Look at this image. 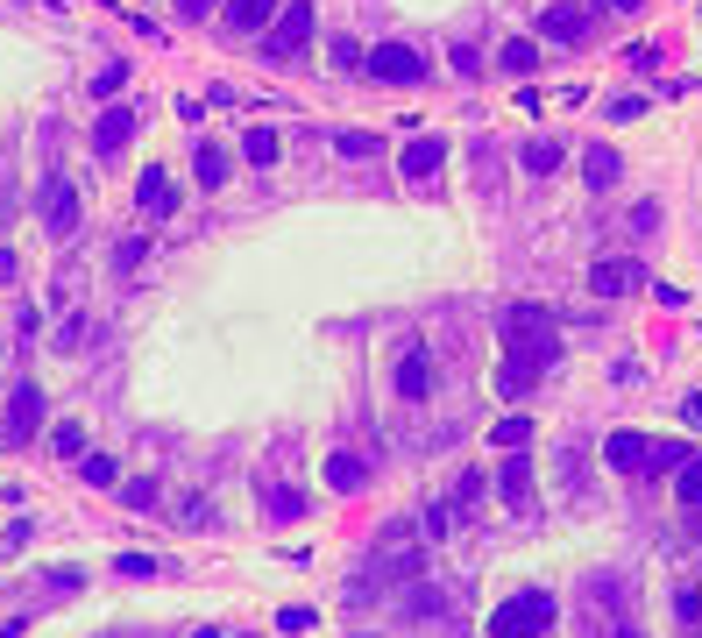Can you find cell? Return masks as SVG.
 I'll use <instances>...</instances> for the list:
<instances>
[{
    "label": "cell",
    "instance_id": "cell-1",
    "mask_svg": "<svg viewBox=\"0 0 702 638\" xmlns=\"http://www.w3.org/2000/svg\"><path fill=\"white\" fill-rule=\"evenodd\" d=\"M554 596L546 589H518V596H504L497 610H490V638H546L554 631Z\"/></svg>",
    "mask_w": 702,
    "mask_h": 638
},
{
    "label": "cell",
    "instance_id": "cell-2",
    "mask_svg": "<svg viewBox=\"0 0 702 638\" xmlns=\"http://www.w3.org/2000/svg\"><path fill=\"white\" fill-rule=\"evenodd\" d=\"M561 362V341H532V348H504V369H497V390L504 397H525L546 369Z\"/></svg>",
    "mask_w": 702,
    "mask_h": 638
},
{
    "label": "cell",
    "instance_id": "cell-3",
    "mask_svg": "<svg viewBox=\"0 0 702 638\" xmlns=\"http://www.w3.org/2000/svg\"><path fill=\"white\" fill-rule=\"evenodd\" d=\"M497 334H504V348L561 341V334H554V312H546V305H532V298H518V305H504V312H497Z\"/></svg>",
    "mask_w": 702,
    "mask_h": 638
},
{
    "label": "cell",
    "instance_id": "cell-4",
    "mask_svg": "<svg viewBox=\"0 0 702 638\" xmlns=\"http://www.w3.org/2000/svg\"><path fill=\"white\" fill-rule=\"evenodd\" d=\"M362 71L383 78V86H419V78H426V57H419L412 43H376V50L362 57Z\"/></svg>",
    "mask_w": 702,
    "mask_h": 638
},
{
    "label": "cell",
    "instance_id": "cell-5",
    "mask_svg": "<svg viewBox=\"0 0 702 638\" xmlns=\"http://www.w3.org/2000/svg\"><path fill=\"white\" fill-rule=\"evenodd\" d=\"M390 383H398L405 405H426V397H433V348H426V341H405V348H398V369H390Z\"/></svg>",
    "mask_w": 702,
    "mask_h": 638
},
{
    "label": "cell",
    "instance_id": "cell-6",
    "mask_svg": "<svg viewBox=\"0 0 702 638\" xmlns=\"http://www.w3.org/2000/svg\"><path fill=\"white\" fill-rule=\"evenodd\" d=\"M312 43V0H284V15L270 22V57L284 64V57H298Z\"/></svg>",
    "mask_w": 702,
    "mask_h": 638
},
{
    "label": "cell",
    "instance_id": "cell-7",
    "mask_svg": "<svg viewBox=\"0 0 702 638\" xmlns=\"http://www.w3.org/2000/svg\"><path fill=\"white\" fill-rule=\"evenodd\" d=\"M36 433H43V390L22 383V390L8 397V447H29Z\"/></svg>",
    "mask_w": 702,
    "mask_h": 638
},
{
    "label": "cell",
    "instance_id": "cell-8",
    "mask_svg": "<svg viewBox=\"0 0 702 638\" xmlns=\"http://www.w3.org/2000/svg\"><path fill=\"white\" fill-rule=\"evenodd\" d=\"M43 227L57 234V242H64V234H78V192H71V178H50L43 185Z\"/></svg>",
    "mask_w": 702,
    "mask_h": 638
},
{
    "label": "cell",
    "instance_id": "cell-9",
    "mask_svg": "<svg viewBox=\"0 0 702 638\" xmlns=\"http://www.w3.org/2000/svg\"><path fill=\"white\" fill-rule=\"evenodd\" d=\"M639 284H646V270L624 263V256H603V263L589 270V291H596V298H624V291H639Z\"/></svg>",
    "mask_w": 702,
    "mask_h": 638
},
{
    "label": "cell",
    "instance_id": "cell-10",
    "mask_svg": "<svg viewBox=\"0 0 702 638\" xmlns=\"http://www.w3.org/2000/svg\"><path fill=\"white\" fill-rule=\"evenodd\" d=\"M497 497H504L511 511H532V461H525V454H504V468H497Z\"/></svg>",
    "mask_w": 702,
    "mask_h": 638
},
{
    "label": "cell",
    "instance_id": "cell-11",
    "mask_svg": "<svg viewBox=\"0 0 702 638\" xmlns=\"http://www.w3.org/2000/svg\"><path fill=\"white\" fill-rule=\"evenodd\" d=\"M440 164H447V142H440V135H419V142H412V149L398 156V171H405L412 185H426V178H433Z\"/></svg>",
    "mask_w": 702,
    "mask_h": 638
},
{
    "label": "cell",
    "instance_id": "cell-12",
    "mask_svg": "<svg viewBox=\"0 0 702 638\" xmlns=\"http://www.w3.org/2000/svg\"><path fill=\"white\" fill-rule=\"evenodd\" d=\"M646 454H653L646 433H610V440H603V461L624 468V475H646Z\"/></svg>",
    "mask_w": 702,
    "mask_h": 638
},
{
    "label": "cell",
    "instance_id": "cell-13",
    "mask_svg": "<svg viewBox=\"0 0 702 638\" xmlns=\"http://www.w3.org/2000/svg\"><path fill=\"white\" fill-rule=\"evenodd\" d=\"M582 178H589V192H610L617 185V149H582Z\"/></svg>",
    "mask_w": 702,
    "mask_h": 638
},
{
    "label": "cell",
    "instance_id": "cell-14",
    "mask_svg": "<svg viewBox=\"0 0 702 638\" xmlns=\"http://www.w3.org/2000/svg\"><path fill=\"white\" fill-rule=\"evenodd\" d=\"M128 135H135V114H128V107H114V114H100V128H93V149H107V156H114Z\"/></svg>",
    "mask_w": 702,
    "mask_h": 638
},
{
    "label": "cell",
    "instance_id": "cell-15",
    "mask_svg": "<svg viewBox=\"0 0 702 638\" xmlns=\"http://www.w3.org/2000/svg\"><path fill=\"white\" fill-rule=\"evenodd\" d=\"M135 206H142V213H164V206H178L171 178H164V171H142V185H135Z\"/></svg>",
    "mask_w": 702,
    "mask_h": 638
},
{
    "label": "cell",
    "instance_id": "cell-16",
    "mask_svg": "<svg viewBox=\"0 0 702 638\" xmlns=\"http://www.w3.org/2000/svg\"><path fill=\"white\" fill-rule=\"evenodd\" d=\"M362 483H369V468H362L355 454H334V461H327V490H341V497H355Z\"/></svg>",
    "mask_w": 702,
    "mask_h": 638
},
{
    "label": "cell",
    "instance_id": "cell-17",
    "mask_svg": "<svg viewBox=\"0 0 702 638\" xmlns=\"http://www.w3.org/2000/svg\"><path fill=\"white\" fill-rule=\"evenodd\" d=\"M192 171H199V185H206V192H220V185H227V149H220V142H199Z\"/></svg>",
    "mask_w": 702,
    "mask_h": 638
},
{
    "label": "cell",
    "instance_id": "cell-18",
    "mask_svg": "<svg viewBox=\"0 0 702 638\" xmlns=\"http://www.w3.org/2000/svg\"><path fill=\"white\" fill-rule=\"evenodd\" d=\"M539 29L554 36V43H575V36L589 29V15H582V8H546V15H539Z\"/></svg>",
    "mask_w": 702,
    "mask_h": 638
},
{
    "label": "cell",
    "instance_id": "cell-19",
    "mask_svg": "<svg viewBox=\"0 0 702 638\" xmlns=\"http://www.w3.org/2000/svg\"><path fill=\"white\" fill-rule=\"evenodd\" d=\"M674 497H681V511H702V454H688L674 468Z\"/></svg>",
    "mask_w": 702,
    "mask_h": 638
},
{
    "label": "cell",
    "instance_id": "cell-20",
    "mask_svg": "<svg viewBox=\"0 0 702 638\" xmlns=\"http://www.w3.org/2000/svg\"><path fill=\"white\" fill-rule=\"evenodd\" d=\"M497 64H504L511 78H532V71H539V43H525V36H511V43L497 50Z\"/></svg>",
    "mask_w": 702,
    "mask_h": 638
},
{
    "label": "cell",
    "instance_id": "cell-21",
    "mask_svg": "<svg viewBox=\"0 0 702 638\" xmlns=\"http://www.w3.org/2000/svg\"><path fill=\"white\" fill-rule=\"evenodd\" d=\"M277 8H284V0H234V8H227V22H234V29H263Z\"/></svg>",
    "mask_w": 702,
    "mask_h": 638
},
{
    "label": "cell",
    "instance_id": "cell-22",
    "mask_svg": "<svg viewBox=\"0 0 702 638\" xmlns=\"http://www.w3.org/2000/svg\"><path fill=\"white\" fill-rule=\"evenodd\" d=\"M561 156H568L561 142H546V135H539V142H525V171L546 178V171H561Z\"/></svg>",
    "mask_w": 702,
    "mask_h": 638
},
{
    "label": "cell",
    "instance_id": "cell-23",
    "mask_svg": "<svg viewBox=\"0 0 702 638\" xmlns=\"http://www.w3.org/2000/svg\"><path fill=\"white\" fill-rule=\"evenodd\" d=\"M490 440H497L504 454H511V447H532V419H525V412H511V419H497V426H490Z\"/></svg>",
    "mask_w": 702,
    "mask_h": 638
},
{
    "label": "cell",
    "instance_id": "cell-24",
    "mask_svg": "<svg viewBox=\"0 0 702 638\" xmlns=\"http://www.w3.org/2000/svg\"><path fill=\"white\" fill-rule=\"evenodd\" d=\"M688 454H695V447H681V440H653V454H646V475H674Z\"/></svg>",
    "mask_w": 702,
    "mask_h": 638
},
{
    "label": "cell",
    "instance_id": "cell-25",
    "mask_svg": "<svg viewBox=\"0 0 702 638\" xmlns=\"http://www.w3.org/2000/svg\"><path fill=\"white\" fill-rule=\"evenodd\" d=\"M242 156H249V164H277V128H249L242 135Z\"/></svg>",
    "mask_w": 702,
    "mask_h": 638
},
{
    "label": "cell",
    "instance_id": "cell-26",
    "mask_svg": "<svg viewBox=\"0 0 702 638\" xmlns=\"http://www.w3.org/2000/svg\"><path fill=\"white\" fill-rule=\"evenodd\" d=\"M78 475H86L93 490H114V475H121V468H114V454H86V461H78Z\"/></svg>",
    "mask_w": 702,
    "mask_h": 638
},
{
    "label": "cell",
    "instance_id": "cell-27",
    "mask_svg": "<svg viewBox=\"0 0 702 638\" xmlns=\"http://www.w3.org/2000/svg\"><path fill=\"white\" fill-rule=\"evenodd\" d=\"M50 454H86V426H78V419H64V426L50 433Z\"/></svg>",
    "mask_w": 702,
    "mask_h": 638
},
{
    "label": "cell",
    "instance_id": "cell-28",
    "mask_svg": "<svg viewBox=\"0 0 702 638\" xmlns=\"http://www.w3.org/2000/svg\"><path fill=\"white\" fill-rule=\"evenodd\" d=\"M376 149H383V142H376L369 128H348V135H341V156H355V164H362V156H376Z\"/></svg>",
    "mask_w": 702,
    "mask_h": 638
},
{
    "label": "cell",
    "instance_id": "cell-29",
    "mask_svg": "<svg viewBox=\"0 0 702 638\" xmlns=\"http://www.w3.org/2000/svg\"><path fill=\"white\" fill-rule=\"evenodd\" d=\"M121 86H128V64H121V57H114V64H107V71H100V78H93V93H100V100H114V93H121Z\"/></svg>",
    "mask_w": 702,
    "mask_h": 638
},
{
    "label": "cell",
    "instance_id": "cell-30",
    "mask_svg": "<svg viewBox=\"0 0 702 638\" xmlns=\"http://www.w3.org/2000/svg\"><path fill=\"white\" fill-rule=\"evenodd\" d=\"M263 497H270V511H277V518H298V511H305V497H298V490H263Z\"/></svg>",
    "mask_w": 702,
    "mask_h": 638
},
{
    "label": "cell",
    "instance_id": "cell-31",
    "mask_svg": "<svg viewBox=\"0 0 702 638\" xmlns=\"http://www.w3.org/2000/svg\"><path fill=\"white\" fill-rule=\"evenodd\" d=\"M674 617L695 624V617H702V589H674Z\"/></svg>",
    "mask_w": 702,
    "mask_h": 638
},
{
    "label": "cell",
    "instance_id": "cell-32",
    "mask_svg": "<svg viewBox=\"0 0 702 638\" xmlns=\"http://www.w3.org/2000/svg\"><path fill=\"white\" fill-rule=\"evenodd\" d=\"M114 568H121V575H135V582H142V575H156L149 553H114Z\"/></svg>",
    "mask_w": 702,
    "mask_h": 638
},
{
    "label": "cell",
    "instance_id": "cell-33",
    "mask_svg": "<svg viewBox=\"0 0 702 638\" xmlns=\"http://www.w3.org/2000/svg\"><path fill=\"white\" fill-rule=\"evenodd\" d=\"M610 114H617V121H639V114H646V93H617Z\"/></svg>",
    "mask_w": 702,
    "mask_h": 638
},
{
    "label": "cell",
    "instance_id": "cell-34",
    "mask_svg": "<svg viewBox=\"0 0 702 638\" xmlns=\"http://www.w3.org/2000/svg\"><path fill=\"white\" fill-rule=\"evenodd\" d=\"M142 256H149V242H142V234H135V242H121V249H114V270H135Z\"/></svg>",
    "mask_w": 702,
    "mask_h": 638
},
{
    "label": "cell",
    "instance_id": "cell-35",
    "mask_svg": "<svg viewBox=\"0 0 702 638\" xmlns=\"http://www.w3.org/2000/svg\"><path fill=\"white\" fill-rule=\"evenodd\" d=\"M277 624H284V631H312V624H320V617H312L305 603H291V610H277Z\"/></svg>",
    "mask_w": 702,
    "mask_h": 638
},
{
    "label": "cell",
    "instance_id": "cell-36",
    "mask_svg": "<svg viewBox=\"0 0 702 638\" xmlns=\"http://www.w3.org/2000/svg\"><path fill=\"white\" fill-rule=\"evenodd\" d=\"M632 227H639V234H653V227H660V206H653V199H639V206H632Z\"/></svg>",
    "mask_w": 702,
    "mask_h": 638
},
{
    "label": "cell",
    "instance_id": "cell-37",
    "mask_svg": "<svg viewBox=\"0 0 702 638\" xmlns=\"http://www.w3.org/2000/svg\"><path fill=\"white\" fill-rule=\"evenodd\" d=\"M128 511H156V483H128Z\"/></svg>",
    "mask_w": 702,
    "mask_h": 638
},
{
    "label": "cell",
    "instance_id": "cell-38",
    "mask_svg": "<svg viewBox=\"0 0 702 638\" xmlns=\"http://www.w3.org/2000/svg\"><path fill=\"white\" fill-rule=\"evenodd\" d=\"M447 525H454V511L440 504V511H426V539H447Z\"/></svg>",
    "mask_w": 702,
    "mask_h": 638
},
{
    "label": "cell",
    "instance_id": "cell-39",
    "mask_svg": "<svg viewBox=\"0 0 702 638\" xmlns=\"http://www.w3.org/2000/svg\"><path fill=\"white\" fill-rule=\"evenodd\" d=\"M412 610H419V617H440V610H447V603H440V596H433V589H412Z\"/></svg>",
    "mask_w": 702,
    "mask_h": 638
},
{
    "label": "cell",
    "instance_id": "cell-40",
    "mask_svg": "<svg viewBox=\"0 0 702 638\" xmlns=\"http://www.w3.org/2000/svg\"><path fill=\"white\" fill-rule=\"evenodd\" d=\"M178 15H185V22H206V15H213V0H178Z\"/></svg>",
    "mask_w": 702,
    "mask_h": 638
},
{
    "label": "cell",
    "instance_id": "cell-41",
    "mask_svg": "<svg viewBox=\"0 0 702 638\" xmlns=\"http://www.w3.org/2000/svg\"><path fill=\"white\" fill-rule=\"evenodd\" d=\"M646 0H603V15H639Z\"/></svg>",
    "mask_w": 702,
    "mask_h": 638
},
{
    "label": "cell",
    "instance_id": "cell-42",
    "mask_svg": "<svg viewBox=\"0 0 702 638\" xmlns=\"http://www.w3.org/2000/svg\"><path fill=\"white\" fill-rule=\"evenodd\" d=\"M15 270H22V263H15V249H0V284H8Z\"/></svg>",
    "mask_w": 702,
    "mask_h": 638
},
{
    "label": "cell",
    "instance_id": "cell-43",
    "mask_svg": "<svg viewBox=\"0 0 702 638\" xmlns=\"http://www.w3.org/2000/svg\"><path fill=\"white\" fill-rule=\"evenodd\" d=\"M681 419H688V426H702V397H688V405H681Z\"/></svg>",
    "mask_w": 702,
    "mask_h": 638
},
{
    "label": "cell",
    "instance_id": "cell-44",
    "mask_svg": "<svg viewBox=\"0 0 702 638\" xmlns=\"http://www.w3.org/2000/svg\"><path fill=\"white\" fill-rule=\"evenodd\" d=\"M610 638H639V631H624V624H617V631H610Z\"/></svg>",
    "mask_w": 702,
    "mask_h": 638
},
{
    "label": "cell",
    "instance_id": "cell-45",
    "mask_svg": "<svg viewBox=\"0 0 702 638\" xmlns=\"http://www.w3.org/2000/svg\"><path fill=\"white\" fill-rule=\"evenodd\" d=\"M192 638H220V631H192Z\"/></svg>",
    "mask_w": 702,
    "mask_h": 638
},
{
    "label": "cell",
    "instance_id": "cell-46",
    "mask_svg": "<svg viewBox=\"0 0 702 638\" xmlns=\"http://www.w3.org/2000/svg\"><path fill=\"white\" fill-rule=\"evenodd\" d=\"M36 8H57V0H36Z\"/></svg>",
    "mask_w": 702,
    "mask_h": 638
},
{
    "label": "cell",
    "instance_id": "cell-47",
    "mask_svg": "<svg viewBox=\"0 0 702 638\" xmlns=\"http://www.w3.org/2000/svg\"><path fill=\"white\" fill-rule=\"evenodd\" d=\"M695 638H702V631H695Z\"/></svg>",
    "mask_w": 702,
    "mask_h": 638
}]
</instances>
